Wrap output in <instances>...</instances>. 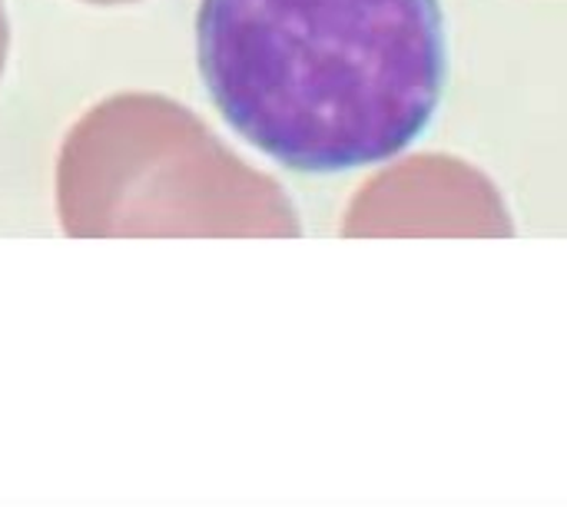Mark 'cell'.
Segmentation results:
<instances>
[{
	"mask_svg": "<svg viewBox=\"0 0 567 507\" xmlns=\"http://www.w3.org/2000/svg\"><path fill=\"white\" fill-rule=\"evenodd\" d=\"M196 56L223 120L299 173L395 156L445 80L439 0H203Z\"/></svg>",
	"mask_w": 567,
	"mask_h": 507,
	"instance_id": "cell-1",
	"label": "cell"
},
{
	"mask_svg": "<svg viewBox=\"0 0 567 507\" xmlns=\"http://www.w3.org/2000/svg\"><path fill=\"white\" fill-rule=\"evenodd\" d=\"M346 236H512V216L485 173L452 156H412L352 199Z\"/></svg>",
	"mask_w": 567,
	"mask_h": 507,
	"instance_id": "cell-3",
	"label": "cell"
},
{
	"mask_svg": "<svg viewBox=\"0 0 567 507\" xmlns=\"http://www.w3.org/2000/svg\"><path fill=\"white\" fill-rule=\"evenodd\" d=\"M56 209L73 239L302 232L276 179L153 93L103 100L70 130L56 163Z\"/></svg>",
	"mask_w": 567,
	"mask_h": 507,
	"instance_id": "cell-2",
	"label": "cell"
},
{
	"mask_svg": "<svg viewBox=\"0 0 567 507\" xmlns=\"http://www.w3.org/2000/svg\"><path fill=\"white\" fill-rule=\"evenodd\" d=\"M7 46H10V23H7V10L0 0V76H3V63H7Z\"/></svg>",
	"mask_w": 567,
	"mask_h": 507,
	"instance_id": "cell-4",
	"label": "cell"
},
{
	"mask_svg": "<svg viewBox=\"0 0 567 507\" xmlns=\"http://www.w3.org/2000/svg\"><path fill=\"white\" fill-rule=\"evenodd\" d=\"M86 3H96V7H120V3H133V0H86Z\"/></svg>",
	"mask_w": 567,
	"mask_h": 507,
	"instance_id": "cell-5",
	"label": "cell"
}]
</instances>
